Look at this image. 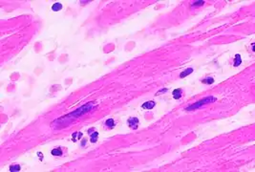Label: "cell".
Segmentation results:
<instances>
[{"instance_id":"10","label":"cell","mask_w":255,"mask_h":172,"mask_svg":"<svg viewBox=\"0 0 255 172\" xmlns=\"http://www.w3.org/2000/svg\"><path fill=\"white\" fill-rule=\"evenodd\" d=\"M213 81H214V79H213L212 77H207L206 79L202 80V82H204V83H207V84H211Z\"/></svg>"},{"instance_id":"13","label":"cell","mask_w":255,"mask_h":172,"mask_svg":"<svg viewBox=\"0 0 255 172\" xmlns=\"http://www.w3.org/2000/svg\"><path fill=\"white\" fill-rule=\"evenodd\" d=\"M203 4H204V1H197L196 3L193 4V6H201V5H203Z\"/></svg>"},{"instance_id":"7","label":"cell","mask_w":255,"mask_h":172,"mask_svg":"<svg viewBox=\"0 0 255 172\" xmlns=\"http://www.w3.org/2000/svg\"><path fill=\"white\" fill-rule=\"evenodd\" d=\"M242 63V59H241V56L240 55H236L235 56V59H234V66H239Z\"/></svg>"},{"instance_id":"6","label":"cell","mask_w":255,"mask_h":172,"mask_svg":"<svg viewBox=\"0 0 255 172\" xmlns=\"http://www.w3.org/2000/svg\"><path fill=\"white\" fill-rule=\"evenodd\" d=\"M62 9V5L60 3H54L53 6H52V10L54 12H57V11H60Z\"/></svg>"},{"instance_id":"12","label":"cell","mask_w":255,"mask_h":172,"mask_svg":"<svg viewBox=\"0 0 255 172\" xmlns=\"http://www.w3.org/2000/svg\"><path fill=\"white\" fill-rule=\"evenodd\" d=\"M91 136H92V138H91V142H96V141H97V137L98 136V132H95V133L92 134Z\"/></svg>"},{"instance_id":"8","label":"cell","mask_w":255,"mask_h":172,"mask_svg":"<svg viewBox=\"0 0 255 172\" xmlns=\"http://www.w3.org/2000/svg\"><path fill=\"white\" fill-rule=\"evenodd\" d=\"M52 155H54V156H60V155H62V151H61V149H59V148L53 149V150H52Z\"/></svg>"},{"instance_id":"3","label":"cell","mask_w":255,"mask_h":172,"mask_svg":"<svg viewBox=\"0 0 255 172\" xmlns=\"http://www.w3.org/2000/svg\"><path fill=\"white\" fill-rule=\"evenodd\" d=\"M154 106H155V102L154 101H147V102H145V103H143L142 105V107L144 108V109H152Z\"/></svg>"},{"instance_id":"1","label":"cell","mask_w":255,"mask_h":172,"mask_svg":"<svg viewBox=\"0 0 255 172\" xmlns=\"http://www.w3.org/2000/svg\"><path fill=\"white\" fill-rule=\"evenodd\" d=\"M215 100H216V99H215V98H213V97H208V98H206V99L201 100L200 101H198V102H196V103L192 104L191 106L187 107V108H186V110H193V109H197V108L201 107L202 105L206 104V103H209V102H211V101H215Z\"/></svg>"},{"instance_id":"5","label":"cell","mask_w":255,"mask_h":172,"mask_svg":"<svg viewBox=\"0 0 255 172\" xmlns=\"http://www.w3.org/2000/svg\"><path fill=\"white\" fill-rule=\"evenodd\" d=\"M192 72H193V69H192V68H188V69H186L185 71H183V72L180 75V77H181V78H182V77H185L187 75L191 74Z\"/></svg>"},{"instance_id":"2","label":"cell","mask_w":255,"mask_h":172,"mask_svg":"<svg viewBox=\"0 0 255 172\" xmlns=\"http://www.w3.org/2000/svg\"><path fill=\"white\" fill-rule=\"evenodd\" d=\"M128 124L131 128L133 129H136L138 128V124H139V120L137 118H130L128 120Z\"/></svg>"},{"instance_id":"11","label":"cell","mask_w":255,"mask_h":172,"mask_svg":"<svg viewBox=\"0 0 255 172\" xmlns=\"http://www.w3.org/2000/svg\"><path fill=\"white\" fill-rule=\"evenodd\" d=\"M10 170L11 171H19L20 170V166L17 164V165H12L10 167Z\"/></svg>"},{"instance_id":"9","label":"cell","mask_w":255,"mask_h":172,"mask_svg":"<svg viewBox=\"0 0 255 172\" xmlns=\"http://www.w3.org/2000/svg\"><path fill=\"white\" fill-rule=\"evenodd\" d=\"M115 122H114V120L113 119H109V120H107L106 121V122H105V124L108 126V127H110V128H112V127H114V124Z\"/></svg>"},{"instance_id":"4","label":"cell","mask_w":255,"mask_h":172,"mask_svg":"<svg viewBox=\"0 0 255 172\" xmlns=\"http://www.w3.org/2000/svg\"><path fill=\"white\" fill-rule=\"evenodd\" d=\"M173 97H174V99H176V100L180 99V98L181 97V89H176V90H174V91H173Z\"/></svg>"}]
</instances>
